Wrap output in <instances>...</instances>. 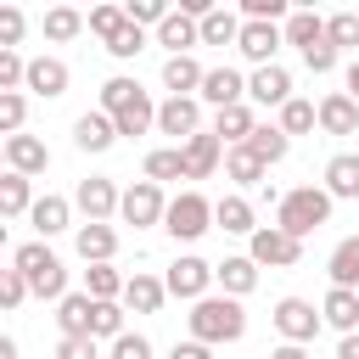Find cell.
<instances>
[{
	"instance_id": "d590c367",
	"label": "cell",
	"mask_w": 359,
	"mask_h": 359,
	"mask_svg": "<svg viewBox=\"0 0 359 359\" xmlns=\"http://www.w3.org/2000/svg\"><path fill=\"white\" fill-rule=\"evenodd\" d=\"M247 146H252V151H258V157H264V163H280V157H286V151H292V135H286V129H280V123H258V129H252V140H247Z\"/></svg>"
},
{
	"instance_id": "f6af8a7d",
	"label": "cell",
	"mask_w": 359,
	"mask_h": 359,
	"mask_svg": "<svg viewBox=\"0 0 359 359\" xmlns=\"http://www.w3.org/2000/svg\"><path fill=\"white\" fill-rule=\"evenodd\" d=\"M107 50H112L118 62H129V56H140V50H146V28H135V22H123V28L112 34V45H107Z\"/></svg>"
},
{
	"instance_id": "8fae6325",
	"label": "cell",
	"mask_w": 359,
	"mask_h": 359,
	"mask_svg": "<svg viewBox=\"0 0 359 359\" xmlns=\"http://www.w3.org/2000/svg\"><path fill=\"white\" fill-rule=\"evenodd\" d=\"M157 129L185 146L191 135H202V101H196V95H168V101L157 107Z\"/></svg>"
},
{
	"instance_id": "9c48e42d",
	"label": "cell",
	"mask_w": 359,
	"mask_h": 359,
	"mask_svg": "<svg viewBox=\"0 0 359 359\" xmlns=\"http://www.w3.org/2000/svg\"><path fill=\"white\" fill-rule=\"evenodd\" d=\"M73 208L84 213V224H107V219L123 208V191H118L112 180H101V174H90V180H79V191H73Z\"/></svg>"
},
{
	"instance_id": "7dc6e473",
	"label": "cell",
	"mask_w": 359,
	"mask_h": 359,
	"mask_svg": "<svg viewBox=\"0 0 359 359\" xmlns=\"http://www.w3.org/2000/svg\"><path fill=\"white\" fill-rule=\"evenodd\" d=\"M123 11H129V22H135V28H146V22H157V28H163V17H168V6H163V0H129Z\"/></svg>"
},
{
	"instance_id": "1f68e13d",
	"label": "cell",
	"mask_w": 359,
	"mask_h": 359,
	"mask_svg": "<svg viewBox=\"0 0 359 359\" xmlns=\"http://www.w3.org/2000/svg\"><path fill=\"white\" fill-rule=\"evenodd\" d=\"M202 79H208V67H196V56H168V62H163V84H168L174 95H196Z\"/></svg>"
},
{
	"instance_id": "b9f144b4",
	"label": "cell",
	"mask_w": 359,
	"mask_h": 359,
	"mask_svg": "<svg viewBox=\"0 0 359 359\" xmlns=\"http://www.w3.org/2000/svg\"><path fill=\"white\" fill-rule=\"evenodd\" d=\"M22 118H28L22 90H0V129H6V140H11V135H22Z\"/></svg>"
},
{
	"instance_id": "9f6ffc18",
	"label": "cell",
	"mask_w": 359,
	"mask_h": 359,
	"mask_svg": "<svg viewBox=\"0 0 359 359\" xmlns=\"http://www.w3.org/2000/svg\"><path fill=\"white\" fill-rule=\"evenodd\" d=\"M337 359H359V331H353V337H342V342H337Z\"/></svg>"
},
{
	"instance_id": "d6a6232c",
	"label": "cell",
	"mask_w": 359,
	"mask_h": 359,
	"mask_svg": "<svg viewBox=\"0 0 359 359\" xmlns=\"http://www.w3.org/2000/svg\"><path fill=\"white\" fill-rule=\"evenodd\" d=\"M252 129H258V118H252V107L241 101V107H224L219 118H213V135L219 140H230V146H247L252 140Z\"/></svg>"
},
{
	"instance_id": "ab89813d",
	"label": "cell",
	"mask_w": 359,
	"mask_h": 359,
	"mask_svg": "<svg viewBox=\"0 0 359 359\" xmlns=\"http://www.w3.org/2000/svg\"><path fill=\"white\" fill-rule=\"evenodd\" d=\"M146 180H185V157H180V146H157L151 157H146Z\"/></svg>"
},
{
	"instance_id": "d6986e66",
	"label": "cell",
	"mask_w": 359,
	"mask_h": 359,
	"mask_svg": "<svg viewBox=\"0 0 359 359\" xmlns=\"http://www.w3.org/2000/svg\"><path fill=\"white\" fill-rule=\"evenodd\" d=\"M157 45H168V56H191V45H202V22L185 11H168L157 28Z\"/></svg>"
},
{
	"instance_id": "d4e9b609",
	"label": "cell",
	"mask_w": 359,
	"mask_h": 359,
	"mask_svg": "<svg viewBox=\"0 0 359 359\" xmlns=\"http://www.w3.org/2000/svg\"><path fill=\"white\" fill-rule=\"evenodd\" d=\"M213 280L224 286V297H247L252 286H258V264L241 252V258H224V264H213Z\"/></svg>"
},
{
	"instance_id": "277c9868",
	"label": "cell",
	"mask_w": 359,
	"mask_h": 359,
	"mask_svg": "<svg viewBox=\"0 0 359 359\" xmlns=\"http://www.w3.org/2000/svg\"><path fill=\"white\" fill-rule=\"evenodd\" d=\"M331 219V191L325 185H297V191H286L280 196V213H275V224L286 230V236H314L320 224Z\"/></svg>"
},
{
	"instance_id": "52a82bcc",
	"label": "cell",
	"mask_w": 359,
	"mask_h": 359,
	"mask_svg": "<svg viewBox=\"0 0 359 359\" xmlns=\"http://www.w3.org/2000/svg\"><path fill=\"white\" fill-rule=\"evenodd\" d=\"M320 325H325V314L309 303V297H280L275 303V331H280V342H314L320 337Z\"/></svg>"
},
{
	"instance_id": "4316f807",
	"label": "cell",
	"mask_w": 359,
	"mask_h": 359,
	"mask_svg": "<svg viewBox=\"0 0 359 359\" xmlns=\"http://www.w3.org/2000/svg\"><path fill=\"white\" fill-rule=\"evenodd\" d=\"M286 45H297V56L303 50H320L325 45V17L320 11H292L286 17Z\"/></svg>"
},
{
	"instance_id": "5bb4252c",
	"label": "cell",
	"mask_w": 359,
	"mask_h": 359,
	"mask_svg": "<svg viewBox=\"0 0 359 359\" xmlns=\"http://www.w3.org/2000/svg\"><path fill=\"white\" fill-rule=\"evenodd\" d=\"M196 101H208V107H219V112H224V107H241V101H247V79H241L236 67H208Z\"/></svg>"
},
{
	"instance_id": "f35d334b",
	"label": "cell",
	"mask_w": 359,
	"mask_h": 359,
	"mask_svg": "<svg viewBox=\"0 0 359 359\" xmlns=\"http://www.w3.org/2000/svg\"><path fill=\"white\" fill-rule=\"evenodd\" d=\"M314 123H320V107H314V101H303V95H292V101L280 107V129H286V135H309Z\"/></svg>"
},
{
	"instance_id": "f5cc1de1",
	"label": "cell",
	"mask_w": 359,
	"mask_h": 359,
	"mask_svg": "<svg viewBox=\"0 0 359 359\" xmlns=\"http://www.w3.org/2000/svg\"><path fill=\"white\" fill-rule=\"evenodd\" d=\"M56 359H101V353H95V337H62Z\"/></svg>"
},
{
	"instance_id": "8992f818",
	"label": "cell",
	"mask_w": 359,
	"mask_h": 359,
	"mask_svg": "<svg viewBox=\"0 0 359 359\" xmlns=\"http://www.w3.org/2000/svg\"><path fill=\"white\" fill-rule=\"evenodd\" d=\"M247 258H252L258 269H292V264L303 258V241L286 236L280 224H258V230L247 236Z\"/></svg>"
},
{
	"instance_id": "60d3db41",
	"label": "cell",
	"mask_w": 359,
	"mask_h": 359,
	"mask_svg": "<svg viewBox=\"0 0 359 359\" xmlns=\"http://www.w3.org/2000/svg\"><path fill=\"white\" fill-rule=\"evenodd\" d=\"M123 22H129V11H123V6H95V11H90V34H95L101 45H112V34H118Z\"/></svg>"
},
{
	"instance_id": "ffe728a7",
	"label": "cell",
	"mask_w": 359,
	"mask_h": 359,
	"mask_svg": "<svg viewBox=\"0 0 359 359\" xmlns=\"http://www.w3.org/2000/svg\"><path fill=\"white\" fill-rule=\"evenodd\" d=\"M73 247H79L84 264H112V252H118V230H112V224H79V230H73Z\"/></svg>"
},
{
	"instance_id": "680465c9",
	"label": "cell",
	"mask_w": 359,
	"mask_h": 359,
	"mask_svg": "<svg viewBox=\"0 0 359 359\" xmlns=\"http://www.w3.org/2000/svg\"><path fill=\"white\" fill-rule=\"evenodd\" d=\"M0 359H17V342L11 337H0Z\"/></svg>"
},
{
	"instance_id": "7bdbcfd3",
	"label": "cell",
	"mask_w": 359,
	"mask_h": 359,
	"mask_svg": "<svg viewBox=\"0 0 359 359\" xmlns=\"http://www.w3.org/2000/svg\"><path fill=\"white\" fill-rule=\"evenodd\" d=\"M325 39H331L337 50L359 45V11H337V17H325Z\"/></svg>"
},
{
	"instance_id": "6f0895ef",
	"label": "cell",
	"mask_w": 359,
	"mask_h": 359,
	"mask_svg": "<svg viewBox=\"0 0 359 359\" xmlns=\"http://www.w3.org/2000/svg\"><path fill=\"white\" fill-rule=\"evenodd\" d=\"M348 95H353V101H359V62H353V67H348Z\"/></svg>"
},
{
	"instance_id": "816d5d0a",
	"label": "cell",
	"mask_w": 359,
	"mask_h": 359,
	"mask_svg": "<svg viewBox=\"0 0 359 359\" xmlns=\"http://www.w3.org/2000/svg\"><path fill=\"white\" fill-rule=\"evenodd\" d=\"M22 39V11L17 6H0V50H11Z\"/></svg>"
},
{
	"instance_id": "f907efd6",
	"label": "cell",
	"mask_w": 359,
	"mask_h": 359,
	"mask_svg": "<svg viewBox=\"0 0 359 359\" xmlns=\"http://www.w3.org/2000/svg\"><path fill=\"white\" fill-rule=\"evenodd\" d=\"M112 359H151V342H146L140 331H123V337L112 342Z\"/></svg>"
},
{
	"instance_id": "4fadbf2b",
	"label": "cell",
	"mask_w": 359,
	"mask_h": 359,
	"mask_svg": "<svg viewBox=\"0 0 359 359\" xmlns=\"http://www.w3.org/2000/svg\"><path fill=\"white\" fill-rule=\"evenodd\" d=\"M180 157H185V180H213V168L224 163V140L213 129H202V135H191L180 146Z\"/></svg>"
},
{
	"instance_id": "7a4b0ae2",
	"label": "cell",
	"mask_w": 359,
	"mask_h": 359,
	"mask_svg": "<svg viewBox=\"0 0 359 359\" xmlns=\"http://www.w3.org/2000/svg\"><path fill=\"white\" fill-rule=\"evenodd\" d=\"M185 325H191V337L208 342V348H219V342H241V337H247V309H241V297H224V292H219V297L191 303Z\"/></svg>"
},
{
	"instance_id": "484cf974",
	"label": "cell",
	"mask_w": 359,
	"mask_h": 359,
	"mask_svg": "<svg viewBox=\"0 0 359 359\" xmlns=\"http://www.w3.org/2000/svg\"><path fill=\"white\" fill-rule=\"evenodd\" d=\"M320 314H325V325H337L342 337H353V331H359V292L331 286V292H325V303H320Z\"/></svg>"
},
{
	"instance_id": "83f0119b",
	"label": "cell",
	"mask_w": 359,
	"mask_h": 359,
	"mask_svg": "<svg viewBox=\"0 0 359 359\" xmlns=\"http://www.w3.org/2000/svg\"><path fill=\"white\" fill-rule=\"evenodd\" d=\"M34 202H39V196H34L28 174H11V168H6V174H0V213H6V219H22V213H34Z\"/></svg>"
},
{
	"instance_id": "836d02e7",
	"label": "cell",
	"mask_w": 359,
	"mask_h": 359,
	"mask_svg": "<svg viewBox=\"0 0 359 359\" xmlns=\"http://www.w3.org/2000/svg\"><path fill=\"white\" fill-rule=\"evenodd\" d=\"M224 174L236 180V185H264V174H269V163L252 151V146H230L224 151Z\"/></svg>"
},
{
	"instance_id": "7402d4cb",
	"label": "cell",
	"mask_w": 359,
	"mask_h": 359,
	"mask_svg": "<svg viewBox=\"0 0 359 359\" xmlns=\"http://www.w3.org/2000/svg\"><path fill=\"white\" fill-rule=\"evenodd\" d=\"M163 297H168V286H163L157 275H146V269H135L129 286H123V309H135V314H157Z\"/></svg>"
},
{
	"instance_id": "74e56055",
	"label": "cell",
	"mask_w": 359,
	"mask_h": 359,
	"mask_svg": "<svg viewBox=\"0 0 359 359\" xmlns=\"http://www.w3.org/2000/svg\"><path fill=\"white\" fill-rule=\"evenodd\" d=\"M241 39V17L236 11H213V17H202V45H236Z\"/></svg>"
},
{
	"instance_id": "603a6c76",
	"label": "cell",
	"mask_w": 359,
	"mask_h": 359,
	"mask_svg": "<svg viewBox=\"0 0 359 359\" xmlns=\"http://www.w3.org/2000/svg\"><path fill=\"white\" fill-rule=\"evenodd\" d=\"M90 320H95V297H90V292H67V297L56 303L62 337H90Z\"/></svg>"
},
{
	"instance_id": "ee69618b",
	"label": "cell",
	"mask_w": 359,
	"mask_h": 359,
	"mask_svg": "<svg viewBox=\"0 0 359 359\" xmlns=\"http://www.w3.org/2000/svg\"><path fill=\"white\" fill-rule=\"evenodd\" d=\"M90 337H123V303H95V320H90Z\"/></svg>"
},
{
	"instance_id": "5b68a950",
	"label": "cell",
	"mask_w": 359,
	"mask_h": 359,
	"mask_svg": "<svg viewBox=\"0 0 359 359\" xmlns=\"http://www.w3.org/2000/svg\"><path fill=\"white\" fill-rule=\"evenodd\" d=\"M163 230H168L174 241L208 236V230H213V202H208L202 191H180V196L168 202V213H163Z\"/></svg>"
},
{
	"instance_id": "cb8c5ba5",
	"label": "cell",
	"mask_w": 359,
	"mask_h": 359,
	"mask_svg": "<svg viewBox=\"0 0 359 359\" xmlns=\"http://www.w3.org/2000/svg\"><path fill=\"white\" fill-rule=\"evenodd\" d=\"M112 140H118V123H112L107 112H84V118L73 123V146H79V151H107Z\"/></svg>"
},
{
	"instance_id": "4dcf8cb0",
	"label": "cell",
	"mask_w": 359,
	"mask_h": 359,
	"mask_svg": "<svg viewBox=\"0 0 359 359\" xmlns=\"http://www.w3.org/2000/svg\"><path fill=\"white\" fill-rule=\"evenodd\" d=\"M331 286H342V292H353L359 286V236H342L337 247H331Z\"/></svg>"
},
{
	"instance_id": "11a10c76",
	"label": "cell",
	"mask_w": 359,
	"mask_h": 359,
	"mask_svg": "<svg viewBox=\"0 0 359 359\" xmlns=\"http://www.w3.org/2000/svg\"><path fill=\"white\" fill-rule=\"evenodd\" d=\"M269 359H309V348L303 342H280V348H269Z\"/></svg>"
},
{
	"instance_id": "c3c4849f",
	"label": "cell",
	"mask_w": 359,
	"mask_h": 359,
	"mask_svg": "<svg viewBox=\"0 0 359 359\" xmlns=\"http://www.w3.org/2000/svg\"><path fill=\"white\" fill-rule=\"evenodd\" d=\"M17 84H28V62L17 50H0V90H17Z\"/></svg>"
},
{
	"instance_id": "bcb514c9",
	"label": "cell",
	"mask_w": 359,
	"mask_h": 359,
	"mask_svg": "<svg viewBox=\"0 0 359 359\" xmlns=\"http://www.w3.org/2000/svg\"><path fill=\"white\" fill-rule=\"evenodd\" d=\"M280 17H292L286 0H241V22H280Z\"/></svg>"
},
{
	"instance_id": "7c38bea8",
	"label": "cell",
	"mask_w": 359,
	"mask_h": 359,
	"mask_svg": "<svg viewBox=\"0 0 359 359\" xmlns=\"http://www.w3.org/2000/svg\"><path fill=\"white\" fill-rule=\"evenodd\" d=\"M286 45V28H275V22H241V39H236V50L252 62V67H275V50Z\"/></svg>"
},
{
	"instance_id": "f546056e",
	"label": "cell",
	"mask_w": 359,
	"mask_h": 359,
	"mask_svg": "<svg viewBox=\"0 0 359 359\" xmlns=\"http://www.w3.org/2000/svg\"><path fill=\"white\" fill-rule=\"evenodd\" d=\"M213 224H219L224 236H252V230H258L247 196H219V202H213Z\"/></svg>"
},
{
	"instance_id": "6da1fadb",
	"label": "cell",
	"mask_w": 359,
	"mask_h": 359,
	"mask_svg": "<svg viewBox=\"0 0 359 359\" xmlns=\"http://www.w3.org/2000/svg\"><path fill=\"white\" fill-rule=\"evenodd\" d=\"M101 112H107V118L118 123V135H129V140L146 135V129L157 123V101H151L135 79H123V73L101 84Z\"/></svg>"
},
{
	"instance_id": "e0dca14e",
	"label": "cell",
	"mask_w": 359,
	"mask_h": 359,
	"mask_svg": "<svg viewBox=\"0 0 359 359\" xmlns=\"http://www.w3.org/2000/svg\"><path fill=\"white\" fill-rule=\"evenodd\" d=\"M22 90H34V95H45V101L67 95V62H62V56H34V62H28V84H22Z\"/></svg>"
},
{
	"instance_id": "9a60e30c",
	"label": "cell",
	"mask_w": 359,
	"mask_h": 359,
	"mask_svg": "<svg viewBox=\"0 0 359 359\" xmlns=\"http://www.w3.org/2000/svg\"><path fill=\"white\" fill-rule=\"evenodd\" d=\"M247 101H258V107H286V101H292V73H286L280 62H275V67H252Z\"/></svg>"
},
{
	"instance_id": "44dd1931",
	"label": "cell",
	"mask_w": 359,
	"mask_h": 359,
	"mask_svg": "<svg viewBox=\"0 0 359 359\" xmlns=\"http://www.w3.org/2000/svg\"><path fill=\"white\" fill-rule=\"evenodd\" d=\"M325 191H331V202L337 196L342 202H359V151H337L325 163Z\"/></svg>"
},
{
	"instance_id": "8d00e7d4",
	"label": "cell",
	"mask_w": 359,
	"mask_h": 359,
	"mask_svg": "<svg viewBox=\"0 0 359 359\" xmlns=\"http://www.w3.org/2000/svg\"><path fill=\"white\" fill-rule=\"evenodd\" d=\"M79 28H90V17H84V11H73V6H50V11H45V39H56V45H62V39H73Z\"/></svg>"
},
{
	"instance_id": "3957f363",
	"label": "cell",
	"mask_w": 359,
	"mask_h": 359,
	"mask_svg": "<svg viewBox=\"0 0 359 359\" xmlns=\"http://www.w3.org/2000/svg\"><path fill=\"white\" fill-rule=\"evenodd\" d=\"M11 269H22V280H28L34 297H56V303L67 297V269H62V258L45 241H22L11 252Z\"/></svg>"
},
{
	"instance_id": "681fc988",
	"label": "cell",
	"mask_w": 359,
	"mask_h": 359,
	"mask_svg": "<svg viewBox=\"0 0 359 359\" xmlns=\"http://www.w3.org/2000/svg\"><path fill=\"white\" fill-rule=\"evenodd\" d=\"M28 297V280H22V269H0V303L6 309H17Z\"/></svg>"
},
{
	"instance_id": "30bf717a",
	"label": "cell",
	"mask_w": 359,
	"mask_h": 359,
	"mask_svg": "<svg viewBox=\"0 0 359 359\" xmlns=\"http://www.w3.org/2000/svg\"><path fill=\"white\" fill-rule=\"evenodd\" d=\"M123 224H135V230H146V224H163V213H168V196H163V185L157 180H135L129 191H123Z\"/></svg>"
},
{
	"instance_id": "ac0fdd59",
	"label": "cell",
	"mask_w": 359,
	"mask_h": 359,
	"mask_svg": "<svg viewBox=\"0 0 359 359\" xmlns=\"http://www.w3.org/2000/svg\"><path fill=\"white\" fill-rule=\"evenodd\" d=\"M320 129L325 135H359V101L348 90H331L320 101Z\"/></svg>"
},
{
	"instance_id": "f1b7e54d",
	"label": "cell",
	"mask_w": 359,
	"mask_h": 359,
	"mask_svg": "<svg viewBox=\"0 0 359 359\" xmlns=\"http://www.w3.org/2000/svg\"><path fill=\"white\" fill-rule=\"evenodd\" d=\"M28 219H34V230H39V241H45V236H62V230L73 224V202H67V196H39Z\"/></svg>"
},
{
	"instance_id": "e575fe53",
	"label": "cell",
	"mask_w": 359,
	"mask_h": 359,
	"mask_svg": "<svg viewBox=\"0 0 359 359\" xmlns=\"http://www.w3.org/2000/svg\"><path fill=\"white\" fill-rule=\"evenodd\" d=\"M123 286H129V275H118L112 264H90V269H84V292H90L95 303H118Z\"/></svg>"
},
{
	"instance_id": "db71d44e",
	"label": "cell",
	"mask_w": 359,
	"mask_h": 359,
	"mask_svg": "<svg viewBox=\"0 0 359 359\" xmlns=\"http://www.w3.org/2000/svg\"><path fill=\"white\" fill-rule=\"evenodd\" d=\"M168 359H213V348H208V342H196V337H185V342H174V348H168Z\"/></svg>"
},
{
	"instance_id": "2e32d148",
	"label": "cell",
	"mask_w": 359,
	"mask_h": 359,
	"mask_svg": "<svg viewBox=\"0 0 359 359\" xmlns=\"http://www.w3.org/2000/svg\"><path fill=\"white\" fill-rule=\"evenodd\" d=\"M6 168L34 180V174H45V168H50V146H45V140H34V135H11V140H6Z\"/></svg>"
},
{
	"instance_id": "ba28073f",
	"label": "cell",
	"mask_w": 359,
	"mask_h": 359,
	"mask_svg": "<svg viewBox=\"0 0 359 359\" xmlns=\"http://www.w3.org/2000/svg\"><path fill=\"white\" fill-rule=\"evenodd\" d=\"M163 286H168V297L202 303V297H208V286H213V264H208V258H196V252H185V258H174V264H168Z\"/></svg>"
}]
</instances>
